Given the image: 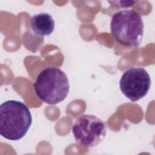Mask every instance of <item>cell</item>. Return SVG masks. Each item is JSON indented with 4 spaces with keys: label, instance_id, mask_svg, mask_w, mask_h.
Returning <instances> with one entry per match:
<instances>
[{
    "label": "cell",
    "instance_id": "obj_1",
    "mask_svg": "<svg viewBox=\"0 0 155 155\" xmlns=\"http://www.w3.org/2000/svg\"><path fill=\"white\" fill-rule=\"evenodd\" d=\"M32 124L28 107L16 100H8L0 105V134L9 140L16 141L26 134Z\"/></svg>",
    "mask_w": 155,
    "mask_h": 155
},
{
    "label": "cell",
    "instance_id": "obj_2",
    "mask_svg": "<svg viewBox=\"0 0 155 155\" xmlns=\"http://www.w3.org/2000/svg\"><path fill=\"white\" fill-rule=\"evenodd\" d=\"M33 87L37 96L50 105H56L67 96L70 85L66 74L60 68L47 67L38 75Z\"/></svg>",
    "mask_w": 155,
    "mask_h": 155
},
{
    "label": "cell",
    "instance_id": "obj_3",
    "mask_svg": "<svg viewBox=\"0 0 155 155\" xmlns=\"http://www.w3.org/2000/svg\"><path fill=\"white\" fill-rule=\"evenodd\" d=\"M110 31L119 44L127 47H138L144 32L142 16L134 10H120L111 18Z\"/></svg>",
    "mask_w": 155,
    "mask_h": 155
},
{
    "label": "cell",
    "instance_id": "obj_4",
    "mask_svg": "<svg viewBox=\"0 0 155 155\" xmlns=\"http://www.w3.org/2000/svg\"><path fill=\"white\" fill-rule=\"evenodd\" d=\"M106 131L105 124L95 115L89 114L79 116L71 128L76 142L87 148L99 144L104 139Z\"/></svg>",
    "mask_w": 155,
    "mask_h": 155
},
{
    "label": "cell",
    "instance_id": "obj_5",
    "mask_svg": "<svg viewBox=\"0 0 155 155\" xmlns=\"http://www.w3.org/2000/svg\"><path fill=\"white\" fill-rule=\"evenodd\" d=\"M151 78L142 67H131L125 71L119 81L120 90L128 99L136 102L145 97L150 88Z\"/></svg>",
    "mask_w": 155,
    "mask_h": 155
},
{
    "label": "cell",
    "instance_id": "obj_6",
    "mask_svg": "<svg viewBox=\"0 0 155 155\" xmlns=\"http://www.w3.org/2000/svg\"><path fill=\"white\" fill-rule=\"evenodd\" d=\"M54 21L47 13L35 15L30 19V27L33 33L40 36L50 35L54 30Z\"/></svg>",
    "mask_w": 155,
    "mask_h": 155
},
{
    "label": "cell",
    "instance_id": "obj_7",
    "mask_svg": "<svg viewBox=\"0 0 155 155\" xmlns=\"http://www.w3.org/2000/svg\"><path fill=\"white\" fill-rule=\"evenodd\" d=\"M137 1H108L113 6L117 8L130 7L133 5Z\"/></svg>",
    "mask_w": 155,
    "mask_h": 155
}]
</instances>
